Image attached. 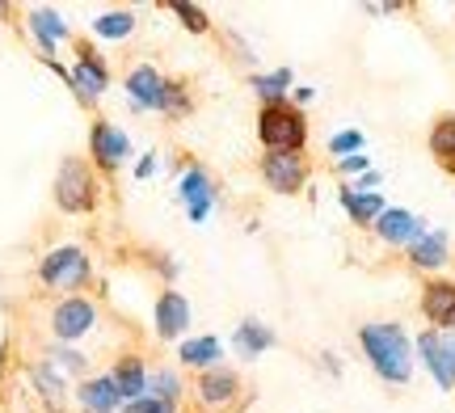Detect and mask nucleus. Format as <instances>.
Instances as JSON below:
<instances>
[{"label": "nucleus", "instance_id": "27", "mask_svg": "<svg viewBox=\"0 0 455 413\" xmlns=\"http://www.w3.org/2000/svg\"><path fill=\"white\" fill-rule=\"evenodd\" d=\"M161 115L169 118H181L186 110H190V93H186V84L178 81H164V93H161V106H156Z\"/></svg>", "mask_w": 455, "mask_h": 413}, {"label": "nucleus", "instance_id": "11", "mask_svg": "<svg viewBox=\"0 0 455 413\" xmlns=\"http://www.w3.org/2000/svg\"><path fill=\"white\" fill-rule=\"evenodd\" d=\"M418 308L426 316V330H455V279H426Z\"/></svg>", "mask_w": 455, "mask_h": 413}, {"label": "nucleus", "instance_id": "6", "mask_svg": "<svg viewBox=\"0 0 455 413\" xmlns=\"http://www.w3.org/2000/svg\"><path fill=\"white\" fill-rule=\"evenodd\" d=\"M89 156L101 173H114L131 161V135L123 127H114L110 118H93L89 127Z\"/></svg>", "mask_w": 455, "mask_h": 413}, {"label": "nucleus", "instance_id": "22", "mask_svg": "<svg viewBox=\"0 0 455 413\" xmlns=\"http://www.w3.org/2000/svg\"><path fill=\"white\" fill-rule=\"evenodd\" d=\"M426 144H430V156H435V165L443 173H451L455 178V115H439L435 118V127L426 135Z\"/></svg>", "mask_w": 455, "mask_h": 413}, {"label": "nucleus", "instance_id": "35", "mask_svg": "<svg viewBox=\"0 0 455 413\" xmlns=\"http://www.w3.org/2000/svg\"><path fill=\"white\" fill-rule=\"evenodd\" d=\"M295 93V106H308L312 98H316V89H312V84H299V89H291Z\"/></svg>", "mask_w": 455, "mask_h": 413}, {"label": "nucleus", "instance_id": "4", "mask_svg": "<svg viewBox=\"0 0 455 413\" xmlns=\"http://www.w3.org/2000/svg\"><path fill=\"white\" fill-rule=\"evenodd\" d=\"M418 363L430 371V380L443 393H455V330H422L413 338Z\"/></svg>", "mask_w": 455, "mask_h": 413}, {"label": "nucleus", "instance_id": "12", "mask_svg": "<svg viewBox=\"0 0 455 413\" xmlns=\"http://www.w3.org/2000/svg\"><path fill=\"white\" fill-rule=\"evenodd\" d=\"M178 199H181V207H186V215H190V224H203V219L212 215V207H215V182H212V173H207L203 165H190L186 173H181Z\"/></svg>", "mask_w": 455, "mask_h": 413}, {"label": "nucleus", "instance_id": "3", "mask_svg": "<svg viewBox=\"0 0 455 413\" xmlns=\"http://www.w3.org/2000/svg\"><path fill=\"white\" fill-rule=\"evenodd\" d=\"M55 203H60V211H68V215L98 211L101 186H98V173H93L89 161L68 156L64 165H60V173H55Z\"/></svg>", "mask_w": 455, "mask_h": 413}, {"label": "nucleus", "instance_id": "23", "mask_svg": "<svg viewBox=\"0 0 455 413\" xmlns=\"http://www.w3.org/2000/svg\"><path fill=\"white\" fill-rule=\"evenodd\" d=\"M181 367H190V371H212V367H220V359H224V342L220 338H186L178 350Z\"/></svg>", "mask_w": 455, "mask_h": 413}, {"label": "nucleus", "instance_id": "10", "mask_svg": "<svg viewBox=\"0 0 455 413\" xmlns=\"http://www.w3.org/2000/svg\"><path fill=\"white\" fill-rule=\"evenodd\" d=\"M371 232L388 249H409L418 236H426V219L418 211H409V207H388V211L371 224Z\"/></svg>", "mask_w": 455, "mask_h": 413}, {"label": "nucleus", "instance_id": "1", "mask_svg": "<svg viewBox=\"0 0 455 413\" xmlns=\"http://www.w3.org/2000/svg\"><path fill=\"white\" fill-rule=\"evenodd\" d=\"M358 346H363L367 367L388 388H405L413 380L418 350H413V338L405 333L401 321H367V325H358Z\"/></svg>", "mask_w": 455, "mask_h": 413}, {"label": "nucleus", "instance_id": "14", "mask_svg": "<svg viewBox=\"0 0 455 413\" xmlns=\"http://www.w3.org/2000/svg\"><path fill=\"white\" fill-rule=\"evenodd\" d=\"M152 321H156V338L161 342H178V338H186V330H190V304H186V296L181 291H161L156 296V313H152Z\"/></svg>", "mask_w": 455, "mask_h": 413}, {"label": "nucleus", "instance_id": "8", "mask_svg": "<svg viewBox=\"0 0 455 413\" xmlns=\"http://www.w3.org/2000/svg\"><path fill=\"white\" fill-rule=\"evenodd\" d=\"M89 330H98V304L84 296H68L55 304V313H51V333L60 338V342H81Z\"/></svg>", "mask_w": 455, "mask_h": 413}, {"label": "nucleus", "instance_id": "31", "mask_svg": "<svg viewBox=\"0 0 455 413\" xmlns=\"http://www.w3.org/2000/svg\"><path fill=\"white\" fill-rule=\"evenodd\" d=\"M333 169H338L341 178H363V173H371V156H367V152H355V156L333 161Z\"/></svg>", "mask_w": 455, "mask_h": 413}, {"label": "nucleus", "instance_id": "33", "mask_svg": "<svg viewBox=\"0 0 455 413\" xmlns=\"http://www.w3.org/2000/svg\"><path fill=\"white\" fill-rule=\"evenodd\" d=\"M51 359H55V363H64L68 371H84V354H76V350H51Z\"/></svg>", "mask_w": 455, "mask_h": 413}, {"label": "nucleus", "instance_id": "32", "mask_svg": "<svg viewBox=\"0 0 455 413\" xmlns=\"http://www.w3.org/2000/svg\"><path fill=\"white\" fill-rule=\"evenodd\" d=\"M123 413H178V405H169V401H156V397H140V401H127Z\"/></svg>", "mask_w": 455, "mask_h": 413}, {"label": "nucleus", "instance_id": "17", "mask_svg": "<svg viewBox=\"0 0 455 413\" xmlns=\"http://www.w3.org/2000/svg\"><path fill=\"white\" fill-rule=\"evenodd\" d=\"M338 203H341V211L350 215V224H358V228H371L375 219L388 211V203H384L379 190H375V195H363V190H355V186H341Z\"/></svg>", "mask_w": 455, "mask_h": 413}, {"label": "nucleus", "instance_id": "16", "mask_svg": "<svg viewBox=\"0 0 455 413\" xmlns=\"http://www.w3.org/2000/svg\"><path fill=\"white\" fill-rule=\"evenodd\" d=\"M164 93V76L152 64H140L127 72V98L135 110H156Z\"/></svg>", "mask_w": 455, "mask_h": 413}, {"label": "nucleus", "instance_id": "29", "mask_svg": "<svg viewBox=\"0 0 455 413\" xmlns=\"http://www.w3.org/2000/svg\"><path fill=\"white\" fill-rule=\"evenodd\" d=\"M169 13L181 17V26L195 34H207L212 30V21H207V9H198V4H186V0H169Z\"/></svg>", "mask_w": 455, "mask_h": 413}, {"label": "nucleus", "instance_id": "19", "mask_svg": "<svg viewBox=\"0 0 455 413\" xmlns=\"http://www.w3.org/2000/svg\"><path fill=\"white\" fill-rule=\"evenodd\" d=\"M195 393H198L203 405H212L215 409V405H228V401L241 393V380H236V371H228V367L220 363V367H212V371H203V376H198Z\"/></svg>", "mask_w": 455, "mask_h": 413}, {"label": "nucleus", "instance_id": "18", "mask_svg": "<svg viewBox=\"0 0 455 413\" xmlns=\"http://www.w3.org/2000/svg\"><path fill=\"white\" fill-rule=\"evenodd\" d=\"M26 26H30V34L38 38L43 55H51V51H55L68 34H72V30H68V21H64V13H60V9H43V4L26 13Z\"/></svg>", "mask_w": 455, "mask_h": 413}, {"label": "nucleus", "instance_id": "15", "mask_svg": "<svg viewBox=\"0 0 455 413\" xmlns=\"http://www.w3.org/2000/svg\"><path fill=\"white\" fill-rule=\"evenodd\" d=\"M275 346H278V333L270 330V325H261L258 316H244L241 325H236V333H232V350H236L241 359H249V363Z\"/></svg>", "mask_w": 455, "mask_h": 413}, {"label": "nucleus", "instance_id": "7", "mask_svg": "<svg viewBox=\"0 0 455 413\" xmlns=\"http://www.w3.org/2000/svg\"><path fill=\"white\" fill-rule=\"evenodd\" d=\"M261 182L275 195H299L308 186V161L304 152H266L261 156Z\"/></svg>", "mask_w": 455, "mask_h": 413}, {"label": "nucleus", "instance_id": "13", "mask_svg": "<svg viewBox=\"0 0 455 413\" xmlns=\"http://www.w3.org/2000/svg\"><path fill=\"white\" fill-rule=\"evenodd\" d=\"M68 81H72V89H76V98L81 101H98L101 93L110 89V72H106L98 51L81 43V55H76V68L68 72Z\"/></svg>", "mask_w": 455, "mask_h": 413}, {"label": "nucleus", "instance_id": "28", "mask_svg": "<svg viewBox=\"0 0 455 413\" xmlns=\"http://www.w3.org/2000/svg\"><path fill=\"white\" fill-rule=\"evenodd\" d=\"M355 152H367V135L363 131H338V135H329V156L333 161H341V156H355Z\"/></svg>", "mask_w": 455, "mask_h": 413}, {"label": "nucleus", "instance_id": "30", "mask_svg": "<svg viewBox=\"0 0 455 413\" xmlns=\"http://www.w3.org/2000/svg\"><path fill=\"white\" fill-rule=\"evenodd\" d=\"M34 384L43 388V397H51V401H64V376H55V367L38 363V367H34Z\"/></svg>", "mask_w": 455, "mask_h": 413}, {"label": "nucleus", "instance_id": "9", "mask_svg": "<svg viewBox=\"0 0 455 413\" xmlns=\"http://www.w3.org/2000/svg\"><path fill=\"white\" fill-rule=\"evenodd\" d=\"M405 262L413 270H422L426 279H439V270H447V262H451V236H447V228H426V236H418L405 249Z\"/></svg>", "mask_w": 455, "mask_h": 413}, {"label": "nucleus", "instance_id": "21", "mask_svg": "<svg viewBox=\"0 0 455 413\" xmlns=\"http://www.w3.org/2000/svg\"><path fill=\"white\" fill-rule=\"evenodd\" d=\"M110 380L118 384V393H123V405H127V401L148 397V371H144V359H140V354H123V359L114 363Z\"/></svg>", "mask_w": 455, "mask_h": 413}, {"label": "nucleus", "instance_id": "25", "mask_svg": "<svg viewBox=\"0 0 455 413\" xmlns=\"http://www.w3.org/2000/svg\"><path fill=\"white\" fill-rule=\"evenodd\" d=\"M93 34L98 38H131L135 34V13L131 9H110L93 21Z\"/></svg>", "mask_w": 455, "mask_h": 413}, {"label": "nucleus", "instance_id": "26", "mask_svg": "<svg viewBox=\"0 0 455 413\" xmlns=\"http://www.w3.org/2000/svg\"><path fill=\"white\" fill-rule=\"evenodd\" d=\"M181 376L178 371H169V367H161V371H152L148 376V397H156V401H169V405H178L181 401Z\"/></svg>", "mask_w": 455, "mask_h": 413}, {"label": "nucleus", "instance_id": "5", "mask_svg": "<svg viewBox=\"0 0 455 413\" xmlns=\"http://www.w3.org/2000/svg\"><path fill=\"white\" fill-rule=\"evenodd\" d=\"M93 274V266H89V253L81 245H60L51 249L43 266H38V279L47 282L51 291H81L84 282Z\"/></svg>", "mask_w": 455, "mask_h": 413}, {"label": "nucleus", "instance_id": "34", "mask_svg": "<svg viewBox=\"0 0 455 413\" xmlns=\"http://www.w3.org/2000/svg\"><path fill=\"white\" fill-rule=\"evenodd\" d=\"M152 173H156V152H144V156H140V165H135V178H140V182H148Z\"/></svg>", "mask_w": 455, "mask_h": 413}, {"label": "nucleus", "instance_id": "24", "mask_svg": "<svg viewBox=\"0 0 455 413\" xmlns=\"http://www.w3.org/2000/svg\"><path fill=\"white\" fill-rule=\"evenodd\" d=\"M249 84H253V93L261 98V106H275V101H287V93L295 89V76H291V68H275V72L249 76Z\"/></svg>", "mask_w": 455, "mask_h": 413}, {"label": "nucleus", "instance_id": "20", "mask_svg": "<svg viewBox=\"0 0 455 413\" xmlns=\"http://www.w3.org/2000/svg\"><path fill=\"white\" fill-rule=\"evenodd\" d=\"M76 401H81L89 413H114L123 409V393H118V384L110 376H93V380H84L76 388Z\"/></svg>", "mask_w": 455, "mask_h": 413}, {"label": "nucleus", "instance_id": "2", "mask_svg": "<svg viewBox=\"0 0 455 413\" xmlns=\"http://www.w3.org/2000/svg\"><path fill=\"white\" fill-rule=\"evenodd\" d=\"M258 139L266 152H304L308 148V118L291 98L261 106L258 110Z\"/></svg>", "mask_w": 455, "mask_h": 413}]
</instances>
